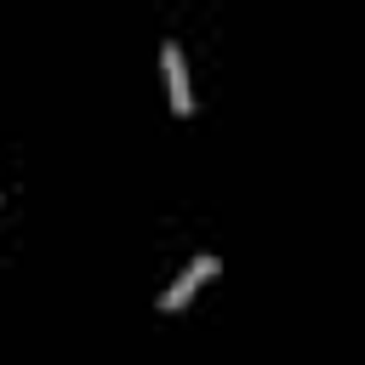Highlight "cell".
Wrapping results in <instances>:
<instances>
[{
	"mask_svg": "<svg viewBox=\"0 0 365 365\" xmlns=\"http://www.w3.org/2000/svg\"><path fill=\"white\" fill-rule=\"evenodd\" d=\"M211 274H217V257H194V262H188V268L177 274V285H171V291L160 297V308H165V314H177V308H182V302H188V297H194V291H200V285H205Z\"/></svg>",
	"mask_w": 365,
	"mask_h": 365,
	"instance_id": "obj_2",
	"label": "cell"
},
{
	"mask_svg": "<svg viewBox=\"0 0 365 365\" xmlns=\"http://www.w3.org/2000/svg\"><path fill=\"white\" fill-rule=\"evenodd\" d=\"M160 63H165V86H171V114H194V91H188V68H182V46L165 40L160 46Z\"/></svg>",
	"mask_w": 365,
	"mask_h": 365,
	"instance_id": "obj_1",
	"label": "cell"
}]
</instances>
